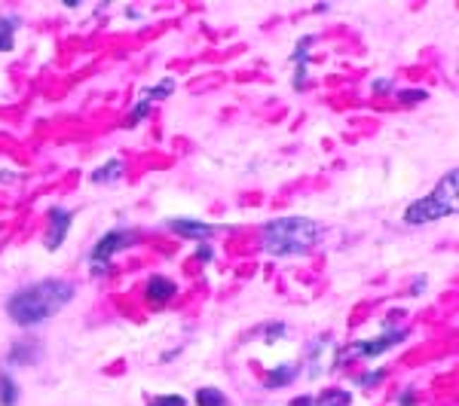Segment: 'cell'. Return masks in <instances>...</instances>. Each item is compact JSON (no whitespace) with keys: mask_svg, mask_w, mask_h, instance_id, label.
Segmentation results:
<instances>
[{"mask_svg":"<svg viewBox=\"0 0 459 406\" xmlns=\"http://www.w3.org/2000/svg\"><path fill=\"white\" fill-rule=\"evenodd\" d=\"M288 406H312V398H294Z\"/></svg>","mask_w":459,"mask_h":406,"instance_id":"27","label":"cell"},{"mask_svg":"<svg viewBox=\"0 0 459 406\" xmlns=\"http://www.w3.org/2000/svg\"><path fill=\"white\" fill-rule=\"evenodd\" d=\"M71 300H73V284L61 278H46V281L31 284V288H18L6 300V315L18 327H37L49 315L61 312Z\"/></svg>","mask_w":459,"mask_h":406,"instance_id":"1","label":"cell"},{"mask_svg":"<svg viewBox=\"0 0 459 406\" xmlns=\"http://www.w3.org/2000/svg\"><path fill=\"white\" fill-rule=\"evenodd\" d=\"M16 27H18V18H0V52H6V49H13V34H16Z\"/></svg>","mask_w":459,"mask_h":406,"instance_id":"15","label":"cell"},{"mask_svg":"<svg viewBox=\"0 0 459 406\" xmlns=\"http://www.w3.org/2000/svg\"><path fill=\"white\" fill-rule=\"evenodd\" d=\"M18 403V385L9 373H0V406H16Z\"/></svg>","mask_w":459,"mask_h":406,"instance_id":"14","label":"cell"},{"mask_svg":"<svg viewBox=\"0 0 459 406\" xmlns=\"http://www.w3.org/2000/svg\"><path fill=\"white\" fill-rule=\"evenodd\" d=\"M196 403L199 406H227V398H224V391H217V388H199Z\"/></svg>","mask_w":459,"mask_h":406,"instance_id":"16","label":"cell"},{"mask_svg":"<svg viewBox=\"0 0 459 406\" xmlns=\"http://www.w3.org/2000/svg\"><path fill=\"white\" fill-rule=\"evenodd\" d=\"M169 226L174 229L178 235H187V238H208V235H215L220 233L224 226H215V223H205V220H193V217H172L169 220Z\"/></svg>","mask_w":459,"mask_h":406,"instance_id":"8","label":"cell"},{"mask_svg":"<svg viewBox=\"0 0 459 406\" xmlns=\"http://www.w3.org/2000/svg\"><path fill=\"white\" fill-rule=\"evenodd\" d=\"M413 403H417V391H407L398 398V406H413Z\"/></svg>","mask_w":459,"mask_h":406,"instance_id":"23","label":"cell"},{"mask_svg":"<svg viewBox=\"0 0 459 406\" xmlns=\"http://www.w3.org/2000/svg\"><path fill=\"white\" fill-rule=\"evenodd\" d=\"M40 357H43L40 345H37V343H25V339H22V343L13 345V352H9L6 361H9V364H25V367H31V364L40 361Z\"/></svg>","mask_w":459,"mask_h":406,"instance_id":"10","label":"cell"},{"mask_svg":"<svg viewBox=\"0 0 459 406\" xmlns=\"http://www.w3.org/2000/svg\"><path fill=\"white\" fill-rule=\"evenodd\" d=\"M456 187H459V174L453 168V171H447L444 178L438 180V187L431 190L429 196L410 202L407 211H404V223H407V226H422V223H435V220L453 217L456 208H459Z\"/></svg>","mask_w":459,"mask_h":406,"instance_id":"3","label":"cell"},{"mask_svg":"<svg viewBox=\"0 0 459 406\" xmlns=\"http://www.w3.org/2000/svg\"><path fill=\"white\" fill-rule=\"evenodd\" d=\"M119 178H123V162L119 159H110L107 165H101L98 171H92V180L95 183H114Z\"/></svg>","mask_w":459,"mask_h":406,"instance_id":"13","label":"cell"},{"mask_svg":"<svg viewBox=\"0 0 459 406\" xmlns=\"http://www.w3.org/2000/svg\"><path fill=\"white\" fill-rule=\"evenodd\" d=\"M172 92H174V80H162L160 86L147 89L141 98H147V101H150V104H153V101H160V98H165V95H172Z\"/></svg>","mask_w":459,"mask_h":406,"instance_id":"17","label":"cell"},{"mask_svg":"<svg viewBox=\"0 0 459 406\" xmlns=\"http://www.w3.org/2000/svg\"><path fill=\"white\" fill-rule=\"evenodd\" d=\"M174 293H178V288H174V281L165 278V275H153V278L147 281V288H144V297H147V302H153V306L169 302Z\"/></svg>","mask_w":459,"mask_h":406,"instance_id":"9","label":"cell"},{"mask_svg":"<svg viewBox=\"0 0 459 406\" xmlns=\"http://www.w3.org/2000/svg\"><path fill=\"white\" fill-rule=\"evenodd\" d=\"M312 406H352V394L343 388H328L312 400Z\"/></svg>","mask_w":459,"mask_h":406,"instance_id":"12","label":"cell"},{"mask_svg":"<svg viewBox=\"0 0 459 406\" xmlns=\"http://www.w3.org/2000/svg\"><path fill=\"white\" fill-rule=\"evenodd\" d=\"M71 220L73 214L68 208H52L49 211V233H46V251H59L68 238V229H71Z\"/></svg>","mask_w":459,"mask_h":406,"instance_id":"7","label":"cell"},{"mask_svg":"<svg viewBox=\"0 0 459 406\" xmlns=\"http://www.w3.org/2000/svg\"><path fill=\"white\" fill-rule=\"evenodd\" d=\"M147 406H187V400L181 394H160V398H150Z\"/></svg>","mask_w":459,"mask_h":406,"instance_id":"18","label":"cell"},{"mask_svg":"<svg viewBox=\"0 0 459 406\" xmlns=\"http://www.w3.org/2000/svg\"><path fill=\"white\" fill-rule=\"evenodd\" d=\"M407 339V330H386V333L374 336V339H362V343H355L352 352L355 355H364V357H376L383 352H389V348H395L398 343H404Z\"/></svg>","mask_w":459,"mask_h":406,"instance_id":"6","label":"cell"},{"mask_svg":"<svg viewBox=\"0 0 459 406\" xmlns=\"http://www.w3.org/2000/svg\"><path fill=\"white\" fill-rule=\"evenodd\" d=\"M297 373H300V367L297 364H282V367H275V370L266 376V388H285V385H291L294 379H297Z\"/></svg>","mask_w":459,"mask_h":406,"instance_id":"11","label":"cell"},{"mask_svg":"<svg viewBox=\"0 0 459 406\" xmlns=\"http://www.w3.org/2000/svg\"><path fill=\"white\" fill-rule=\"evenodd\" d=\"M135 242H138V233H132V229H110L107 235H101L95 242V247L89 251V269H92V275H107L114 254L132 247Z\"/></svg>","mask_w":459,"mask_h":406,"instance_id":"4","label":"cell"},{"mask_svg":"<svg viewBox=\"0 0 459 406\" xmlns=\"http://www.w3.org/2000/svg\"><path fill=\"white\" fill-rule=\"evenodd\" d=\"M196 254H199V260H211V247H208V245H199Z\"/></svg>","mask_w":459,"mask_h":406,"instance_id":"26","label":"cell"},{"mask_svg":"<svg viewBox=\"0 0 459 406\" xmlns=\"http://www.w3.org/2000/svg\"><path fill=\"white\" fill-rule=\"evenodd\" d=\"M389 89H392L389 80H376V82H374V92H389Z\"/></svg>","mask_w":459,"mask_h":406,"instance_id":"25","label":"cell"},{"mask_svg":"<svg viewBox=\"0 0 459 406\" xmlns=\"http://www.w3.org/2000/svg\"><path fill=\"white\" fill-rule=\"evenodd\" d=\"M261 238L273 257H300L321 238V226L309 217H279L261 229Z\"/></svg>","mask_w":459,"mask_h":406,"instance_id":"2","label":"cell"},{"mask_svg":"<svg viewBox=\"0 0 459 406\" xmlns=\"http://www.w3.org/2000/svg\"><path fill=\"white\" fill-rule=\"evenodd\" d=\"M426 89H401L398 92V101H404V104H419V101H426Z\"/></svg>","mask_w":459,"mask_h":406,"instance_id":"19","label":"cell"},{"mask_svg":"<svg viewBox=\"0 0 459 406\" xmlns=\"http://www.w3.org/2000/svg\"><path fill=\"white\" fill-rule=\"evenodd\" d=\"M334 357H337V345L330 336H318L306 345V376L309 379H318L321 373H328L334 367Z\"/></svg>","mask_w":459,"mask_h":406,"instance_id":"5","label":"cell"},{"mask_svg":"<svg viewBox=\"0 0 459 406\" xmlns=\"http://www.w3.org/2000/svg\"><path fill=\"white\" fill-rule=\"evenodd\" d=\"M279 336H285V324H266L263 327V339H266V343H275Z\"/></svg>","mask_w":459,"mask_h":406,"instance_id":"22","label":"cell"},{"mask_svg":"<svg viewBox=\"0 0 459 406\" xmlns=\"http://www.w3.org/2000/svg\"><path fill=\"white\" fill-rule=\"evenodd\" d=\"M419 290H426V278H417L410 288V297H419Z\"/></svg>","mask_w":459,"mask_h":406,"instance_id":"24","label":"cell"},{"mask_svg":"<svg viewBox=\"0 0 459 406\" xmlns=\"http://www.w3.org/2000/svg\"><path fill=\"white\" fill-rule=\"evenodd\" d=\"M383 379H386V370H371V373L358 376V385H362V388H371V385H380Z\"/></svg>","mask_w":459,"mask_h":406,"instance_id":"20","label":"cell"},{"mask_svg":"<svg viewBox=\"0 0 459 406\" xmlns=\"http://www.w3.org/2000/svg\"><path fill=\"white\" fill-rule=\"evenodd\" d=\"M147 110H150V101H147V98H141V101H138V107L132 110V116L126 119V125H138V123H141V119L147 116Z\"/></svg>","mask_w":459,"mask_h":406,"instance_id":"21","label":"cell"}]
</instances>
